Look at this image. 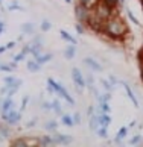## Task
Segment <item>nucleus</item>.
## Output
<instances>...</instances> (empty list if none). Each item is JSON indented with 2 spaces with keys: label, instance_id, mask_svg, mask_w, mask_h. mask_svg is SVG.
I'll return each instance as SVG.
<instances>
[{
  "label": "nucleus",
  "instance_id": "1",
  "mask_svg": "<svg viewBox=\"0 0 143 147\" xmlns=\"http://www.w3.org/2000/svg\"><path fill=\"white\" fill-rule=\"evenodd\" d=\"M102 34L110 40H117V41H123L126 36L129 35V28L128 24L122 20V17L114 12L105 23H104V29Z\"/></svg>",
  "mask_w": 143,
  "mask_h": 147
},
{
  "label": "nucleus",
  "instance_id": "2",
  "mask_svg": "<svg viewBox=\"0 0 143 147\" xmlns=\"http://www.w3.org/2000/svg\"><path fill=\"white\" fill-rule=\"evenodd\" d=\"M114 12H116V9L111 8V6H108V5H105L101 0V2L95 6V9H93V17L97 18L99 21H102V23H105V21L111 17Z\"/></svg>",
  "mask_w": 143,
  "mask_h": 147
},
{
  "label": "nucleus",
  "instance_id": "3",
  "mask_svg": "<svg viewBox=\"0 0 143 147\" xmlns=\"http://www.w3.org/2000/svg\"><path fill=\"white\" fill-rule=\"evenodd\" d=\"M91 15H93V9L85 8L84 5H81V3H78L75 6V17H76V20H78L79 23L87 26V23H89L90 18H91Z\"/></svg>",
  "mask_w": 143,
  "mask_h": 147
},
{
  "label": "nucleus",
  "instance_id": "4",
  "mask_svg": "<svg viewBox=\"0 0 143 147\" xmlns=\"http://www.w3.org/2000/svg\"><path fill=\"white\" fill-rule=\"evenodd\" d=\"M72 79H73V82L76 85V88H78V92H82L81 90H84L87 84H85V76L81 73L79 68H72Z\"/></svg>",
  "mask_w": 143,
  "mask_h": 147
},
{
  "label": "nucleus",
  "instance_id": "5",
  "mask_svg": "<svg viewBox=\"0 0 143 147\" xmlns=\"http://www.w3.org/2000/svg\"><path fill=\"white\" fill-rule=\"evenodd\" d=\"M2 118L6 121L9 126H14V124H17L21 118V112L20 111H15L14 108L12 109H9L6 112H2Z\"/></svg>",
  "mask_w": 143,
  "mask_h": 147
},
{
  "label": "nucleus",
  "instance_id": "6",
  "mask_svg": "<svg viewBox=\"0 0 143 147\" xmlns=\"http://www.w3.org/2000/svg\"><path fill=\"white\" fill-rule=\"evenodd\" d=\"M55 92H58V94L61 96V97H63V99H64L65 102H69L72 106L75 105V100H73V97H72V96L69 94V92H67V90H65V88H64V86H63L61 84H58V82H57V85H55Z\"/></svg>",
  "mask_w": 143,
  "mask_h": 147
},
{
  "label": "nucleus",
  "instance_id": "7",
  "mask_svg": "<svg viewBox=\"0 0 143 147\" xmlns=\"http://www.w3.org/2000/svg\"><path fill=\"white\" fill-rule=\"evenodd\" d=\"M52 140H53V144H63V146L73 143V138L69 137V135H63V134H57Z\"/></svg>",
  "mask_w": 143,
  "mask_h": 147
},
{
  "label": "nucleus",
  "instance_id": "8",
  "mask_svg": "<svg viewBox=\"0 0 143 147\" xmlns=\"http://www.w3.org/2000/svg\"><path fill=\"white\" fill-rule=\"evenodd\" d=\"M84 64H87L91 70H95V71H102L101 64H99L97 61H95L93 58H85V59H84Z\"/></svg>",
  "mask_w": 143,
  "mask_h": 147
},
{
  "label": "nucleus",
  "instance_id": "9",
  "mask_svg": "<svg viewBox=\"0 0 143 147\" xmlns=\"http://www.w3.org/2000/svg\"><path fill=\"white\" fill-rule=\"evenodd\" d=\"M2 112H6L9 109H12L14 108V100H12V97H5V100L2 102Z\"/></svg>",
  "mask_w": 143,
  "mask_h": 147
},
{
  "label": "nucleus",
  "instance_id": "10",
  "mask_svg": "<svg viewBox=\"0 0 143 147\" xmlns=\"http://www.w3.org/2000/svg\"><path fill=\"white\" fill-rule=\"evenodd\" d=\"M123 86H125V91H126V96H128V97H129V100H131V102H133V105H134L136 108H139V102H137V97H136V94H134V92H133V90H131V88H129V86H128V85H126V84H123Z\"/></svg>",
  "mask_w": 143,
  "mask_h": 147
},
{
  "label": "nucleus",
  "instance_id": "11",
  "mask_svg": "<svg viewBox=\"0 0 143 147\" xmlns=\"http://www.w3.org/2000/svg\"><path fill=\"white\" fill-rule=\"evenodd\" d=\"M27 70H29L31 73H37L41 70V64L37 61V59H34V61H29L27 62Z\"/></svg>",
  "mask_w": 143,
  "mask_h": 147
},
{
  "label": "nucleus",
  "instance_id": "12",
  "mask_svg": "<svg viewBox=\"0 0 143 147\" xmlns=\"http://www.w3.org/2000/svg\"><path fill=\"white\" fill-rule=\"evenodd\" d=\"M61 123L64 124V126H67V127H73L75 126L73 117L69 115V114H63V115H61Z\"/></svg>",
  "mask_w": 143,
  "mask_h": 147
},
{
  "label": "nucleus",
  "instance_id": "13",
  "mask_svg": "<svg viewBox=\"0 0 143 147\" xmlns=\"http://www.w3.org/2000/svg\"><path fill=\"white\" fill-rule=\"evenodd\" d=\"M126 132H128V127H120L119 132H117V135H116V138H114V143H116V144L122 143V140L126 137Z\"/></svg>",
  "mask_w": 143,
  "mask_h": 147
},
{
  "label": "nucleus",
  "instance_id": "14",
  "mask_svg": "<svg viewBox=\"0 0 143 147\" xmlns=\"http://www.w3.org/2000/svg\"><path fill=\"white\" fill-rule=\"evenodd\" d=\"M52 109L57 112V114H59V115H63L64 114V109H63V105H61V102H59L58 99H55V100H52Z\"/></svg>",
  "mask_w": 143,
  "mask_h": 147
},
{
  "label": "nucleus",
  "instance_id": "15",
  "mask_svg": "<svg viewBox=\"0 0 143 147\" xmlns=\"http://www.w3.org/2000/svg\"><path fill=\"white\" fill-rule=\"evenodd\" d=\"M96 109L102 111V112H107V114H111V106H110L108 102H99L97 106H96Z\"/></svg>",
  "mask_w": 143,
  "mask_h": 147
},
{
  "label": "nucleus",
  "instance_id": "16",
  "mask_svg": "<svg viewBox=\"0 0 143 147\" xmlns=\"http://www.w3.org/2000/svg\"><path fill=\"white\" fill-rule=\"evenodd\" d=\"M0 70H3V71H14V70H17V62L12 61L8 64H2L0 65Z\"/></svg>",
  "mask_w": 143,
  "mask_h": 147
},
{
  "label": "nucleus",
  "instance_id": "17",
  "mask_svg": "<svg viewBox=\"0 0 143 147\" xmlns=\"http://www.w3.org/2000/svg\"><path fill=\"white\" fill-rule=\"evenodd\" d=\"M64 56L65 59H73L76 56V49L73 46H69V47H65V50H64Z\"/></svg>",
  "mask_w": 143,
  "mask_h": 147
},
{
  "label": "nucleus",
  "instance_id": "18",
  "mask_svg": "<svg viewBox=\"0 0 143 147\" xmlns=\"http://www.w3.org/2000/svg\"><path fill=\"white\" fill-rule=\"evenodd\" d=\"M101 2V0H79L78 3H81V5H84L85 8H89V9H95V6Z\"/></svg>",
  "mask_w": 143,
  "mask_h": 147
},
{
  "label": "nucleus",
  "instance_id": "19",
  "mask_svg": "<svg viewBox=\"0 0 143 147\" xmlns=\"http://www.w3.org/2000/svg\"><path fill=\"white\" fill-rule=\"evenodd\" d=\"M34 30H35V28H34V24H32V23H25V24H21V32H23V34L32 35V34H34Z\"/></svg>",
  "mask_w": 143,
  "mask_h": 147
},
{
  "label": "nucleus",
  "instance_id": "20",
  "mask_svg": "<svg viewBox=\"0 0 143 147\" xmlns=\"http://www.w3.org/2000/svg\"><path fill=\"white\" fill-rule=\"evenodd\" d=\"M50 59H52V53H41V55L37 58V61H38V62H40V64L43 65V64L49 62Z\"/></svg>",
  "mask_w": 143,
  "mask_h": 147
},
{
  "label": "nucleus",
  "instance_id": "21",
  "mask_svg": "<svg viewBox=\"0 0 143 147\" xmlns=\"http://www.w3.org/2000/svg\"><path fill=\"white\" fill-rule=\"evenodd\" d=\"M59 35H61V38H64L65 41L72 42V44H76V42H78V41H76V38H73L70 34H67L65 30H59Z\"/></svg>",
  "mask_w": 143,
  "mask_h": 147
},
{
  "label": "nucleus",
  "instance_id": "22",
  "mask_svg": "<svg viewBox=\"0 0 143 147\" xmlns=\"http://www.w3.org/2000/svg\"><path fill=\"white\" fill-rule=\"evenodd\" d=\"M99 126H101V124H99V121H97L96 115L93 114V115L90 117V130H91V132H96V129H97Z\"/></svg>",
  "mask_w": 143,
  "mask_h": 147
},
{
  "label": "nucleus",
  "instance_id": "23",
  "mask_svg": "<svg viewBox=\"0 0 143 147\" xmlns=\"http://www.w3.org/2000/svg\"><path fill=\"white\" fill-rule=\"evenodd\" d=\"M53 144V140L52 137H41L40 140H38V146H52Z\"/></svg>",
  "mask_w": 143,
  "mask_h": 147
},
{
  "label": "nucleus",
  "instance_id": "24",
  "mask_svg": "<svg viewBox=\"0 0 143 147\" xmlns=\"http://www.w3.org/2000/svg\"><path fill=\"white\" fill-rule=\"evenodd\" d=\"M12 147H26V140L25 138H15L14 141L9 143Z\"/></svg>",
  "mask_w": 143,
  "mask_h": 147
},
{
  "label": "nucleus",
  "instance_id": "25",
  "mask_svg": "<svg viewBox=\"0 0 143 147\" xmlns=\"http://www.w3.org/2000/svg\"><path fill=\"white\" fill-rule=\"evenodd\" d=\"M96 135L101 138H107L108 137V127H104V126H99L96 129Z\"/></svg>",
  "mask_w": 143,
  "mask_h": 147
},
{
  "label": "nucleus",
  "instance_id": "26",
  "mask_svg": "<svg viewBox=\"0 0 143 147\" xmlns=\"http://www.w3.org/2000/svg\"><path fill=\"white\" fill-rule=\"evenodd\" d=\"M142 143H143L142 135H134V137L129 140V144H131V146H139V144H142Z\"/></svg>",
  "mask_w": 143,
  "mask_h": 147
},
{
  "label": "nucleus",
  "instance_id": "27",
  "mask_svg": "<svg viewBox=\"0 0 143 147\" xmlns=\"http://www.w3.org/2000/svg\"><path fill=\"white\" fill-rule=\"evenodd\" d=\"M101 84H102L104 88H105V91H110V92H111L113 88H114V86L111 85V82H110V80H107V79H101Z\"/></svg>",
  "mask_w": 143,
  "mask_h": 147
},
{
  "label": "nucleus",
  "instance_id": "28",
  "mask_svg": "<svg viewBox=\"0 0 143 147\" xmlns=\"http://www.w3.org/2000/svg\"><path fill=\"white\" fill-rule=\"evenodd\" d=\"M57 127H58V124H57V121H47L46 124H44V129L46 130H57Z\"/></svg>",
  "mask_w": 143,
  "mask_h": 147
},
{
  "label": "nucleus",
  "instance_id": "29",
  "mask_svg": "<svg viewBox=\"0 0 143 147\" xmlns=\"http://www.w3.org/2000/svg\"><path fill=\"white\" fill-rule=\"evenodd\" d=\"M8 11H23V8H21L17 2H12V3L8 5Z\"/></svg>",
  "mask_w": 143,
  "mask_h": 147
},
{
  "label": "nucleus",
  "instance_id": "30",
  "mask_svg": "<svg viewBox=\"0 0 143 147\" xmlns=\"http://www.w3.org/2000/svg\"><path fill=\"white\" fill-rule=\"evenodd\" d=\"M50 29H52V24L49 23L47 20H43L41 21V30L43 32H47V30H50Z\"/></svg>",
  "mask_w": 143,
  "mask_h": 147
},
{
  "label": "nucleus",
  "instance_id": "31",
  "mask_svg": "<svg viewBox=\"0 0 143 147\" xmlns=\"http://www.w3.org/2000/svg\"><path fill=\"white\" fill-rule=\"evenodd\" d=\"M105 5H108V6H111V8H114L116 9L117 8V5H119V0H102Z\"/></svg>",
  "mask_w": 143,
  "mask_h": 147
},
{
  "label": "nucleus",
  "instance_id": "32",
  "mask_svg": "<svg viewBox=\"0 0 143 147\" xmlns=\"http://www.w3.org/2000/svg\"><path fill=\"white\" fill-rule=\"evenodd\" d=\"M126 12H128V17H129V20H131V21H133V23H134L136 26H140V23H139V20H137V18H136V15H134L133 12H131V11H129V9H126Z\"/></svg>",
  "mask_w": 143,
  "mask_h": 147
},
{
  "label": "nucleus",
  "instance_id": "33",
  "mask_svg": "<svg viewBox=\"0 0 143 147\" xmlns=\"http://www.w3.org/2000/svg\"><path fill=\"white\" fill-rule=\"evenodd\" d=\"M76 32H78L79 35H82L85 32V24H82V23H79V21H78V23H76Z\"/></svg>",
  "mask_w": 143,
  "mask_h": 147
},
{
  "label": "nucleus",
  "instance_id": "34",
  "mask_svg": "<svg viewBox=\"0 0 143 147\" xmlns=\"http://www.w3.org/2000/svg\"><path fill=\"white\" fill-rule=\"evenodd\" d=\"M41 108L44 111H50L52 109V102H41Z\"/></svg>",
  "mask_w": 143,
  "mask_h": 147
},
{
  "label": "nucleus",
  "instance_id": "35",
  "mask_svg": "<svg viewBox=\"0 0 143 147\" xmlns=\"http://www.w3.org/2000/svg\"><path fill=\"white\" fill-rule=\"evenodd\" d=\"M0 135H2V137H5V138H6L8 135H9V129H8L6 126H0Z\"/></svg>",
  "mask_w": 143,
  "mask_h": 147
},
{
  "label": "nucleus",
  "instance_id": "36",
  "mask_svg": "<svg viewBox=\"0 0 143 147\" xmlns=\"http://www.w3.org/2000/svg\"><path fill=\"white\" fill-rule=\"evenodd\" d=\"M25 56H26V53L20 52V53H17V55L14 56V61H15V62H20V61H23V59H25Z\"/></svg>",
  "mask_w": 143,
  "mask_h": 147
},
{
  "label": "nucleus",
  "instance_id": "37",
  "mask_svg": "<svg viewBox=\"0 0 143 147\" xmlns=\"http://www.w3.org/2000/svg\"><path fill=\"white\" fill-rule=\"evenodd\" d=\"M72 117H73V121H75V124H81V114H79V112H75Z\"/></svg>",
  "mask_w": 143,
  "mask_h": 147
},
{
  "label": "nucleus",
  "instance_id": "38",
  "mask_svg": "<svg viewBox=\"0 0 143 147\" xmlns=\"http://www.w3.org/2000/svg\"><path fill=\"white\" fill-rule=\"evenodd\" d=\"M27 102H29V96H26L23 100H21V106H20V109L21 111H25L26 109V106H27Z\"/></svg>",
  "mask_w": 143,
  "mask_h": 147
},
{
  "label": "nucleus",
  "instance_id": "39",
  "mask_svg": "<svg viewBox=\"0 0 143 147\" xmlns=\"http://www.w3.org/2000/svg\"><path fill=\"white\" fill-rule=\"evenodd\" d=\"M108 80H110V82H111V85H113V86L119 84V82H117V79L114 78V76H110V79H108Z\"/></svg>",
  "mask_w": 143,
  "mask_h": 147
},
{
  "label": "nucleus",
  "instance_id": "40",
  "mask_svg": "<svg viewBox=\"0 0 143 147\" xmlns=\"http://www.w3.org/2000/svg\"><path fill=\"white\" fill-rule=\"evenodd\" d=\"M37 121H38V120H37V118H34V120H31V121L27 123L26 126H27V127H32V126H35V124H37Z\"/></svg>",
  "mask_w": 143,
  "mask_h": 147
},
{
  "label": "nucleus",
  "instance_id": "41",
  "mask_svg": "<svg viewBox=\"0 0 143 147\" xmlns=\"http://www.w3.org/2000/svg\"><path fill=\"white\" fill-rule=\"evenodd\" d=\"M15 44H17L15 41H9L8 44H6V50H8V49H14V47H15Z\"/></svg>",
  "mask_w": 143,
  "mask_h": 147
},
{
  "label": "nucleus",
  "instance_id": "42",
  "mask_svg": "<svg viewBox=\"0 0 143 147\" xmlns=\"http://www.w3.org/2000/svg\"><path fill=\"white\" fill-rule=\"evenodd\" d=\"M87 114H89V115L91 117L93 114H95V108H93V106H90V108H89V111H87Z\"/></svg>",
  "mask_w": 143,
  "mask_h": 147
},
{
  "label": "nucleus",
  "instance_id": "43",
  "mask_svg": "<svg viewBox=\"0 0 143 147\" xmlns=\"http://www.w3.org/2000/svg\"><path fill=\"white\" fill-rule=\"evenodd\" d=\"M6 52V46H3V47H0V53H5Z\"/></svg>",
  "mask_w": 143,
  "mask_h": 147
},
{
  "label": "nucleus",
  "instance_id": "44",
  "mask_svg": "<svg viewBox=\"0 0 143 147\" xmlns=\"http://www.w3.org/2000/svg\"><path fill=\"white\" fill-rule=\"evenodd\" d=\"M136 124H137L136 121H131V123H129V126H128V127H134V126H136Z\"/></svg>",
  "mask_w": 143,
  "mask_h": 147
},
{
  "label": "nucleus",
  "instance_id": "45",
  "mask_svg": "<svg viewBox=\"0 0 143 147\" xmlns=\"http://www.w3.org/2000/svg\"><path fill=\"white\" fill-rule=\"evenodd\" d=\"M0 28H3V29H5V23H3V21H0Z\"/></svg>",
  "mask_w": 143,
  "mask_h": 147
},
{
  "label": "nucleus",
  "instance_id": "46",
  "mask_svg": "<svg viewBox=\"0 0 143 147\" xmlns=\"http://www.w3.org/2000/svg\"><path fill=\"white\" fill-rule=\"evenodd\" d=\"M142 80H143V62H142Z\"/></svg>",
  "mask_w": 143,
  "mask_h": 147
},
{
  "label": "nucleus",
  "instance_id": "47",
  "mask_svg": "<svg viewBox=\"0 0 143 147\" xmlns=\"http://www.w3.org/2000/svg\"><path fill=\"white\" fill-rule=\"evenodd\" d=\"M125 3V0H119V5H123Z\"/></svg>",
  "mask_w": 143,
  "mask_h": 147
},
{
  "label": "nucleus",
  "instance_id": "48",
  "mask_svg": "<svg viewBox=\"0 0 143 147\" xmlns=\"http://www.w3.org/2000/svg\"><path fill=\"white\" fill-rule=\"evenodd\" d=\"M65 3H72V0H65Z\"/></svg>",
  "mask_w": 143,
  "mask_h": 147
},
{
  "label": "nucleus",
  "instance_id": "49",
  "mask_svg": "<svg viewBox=\"0 0 143 147\" xmlns=\"http://www.w3.org/2000/svg\"><path fill=\"white\" fill-rule=\"evenodd\" d=\"M2 102H3V100H2V96H0V105H2Z\"/></svg>",
  "mask_w": 143,
  "mask_h": 147
},
{
  "label": "nucleus",
  "instance_id": "50",
  "mask_svg": "<svg viewBox=\"0 0 143 147\" xmlns=\"http://www.w3.org/2000/svg\"><path fill=\"white\" fill-rule=\"evenodd\" d=\"M0 6H2V0H0Z\"/></svg>",
  "mask_w": 143,
  "mask_h": 147
},
{
  "label": "nucleus",
  "instance_id": "51",
  "mask_svg": "<svg viewBox=\"0 0 143 147\" xmlns=\"http://www.w3.org/2000/svg\"><path fill=\"white\" fill-rule=\"evenodd\" d=\"M142 5H143V0H142Z\"/></svg>",
  "mask_w": 143,
  "mask_h": 147
}]
</instances>
